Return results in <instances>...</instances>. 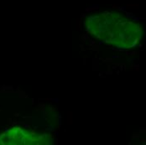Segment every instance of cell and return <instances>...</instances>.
Listing matches in <instances>:
<instances>
[{"instance_id":"obj_1","label":"cell","mask_w":146,"mask_h":145,"mask_svg":"<svg viewBox=\"0 0 146 145\" xmlns=\"http://www.w3.org/2000/svg\"><path fill=\"white\" fill-rule=\"evenodd\" d=\"M87 29L103 42L119 48H130L139 40L140 27L128 16L113 11L88 16Z\"/></svg>"}]
</instances>
